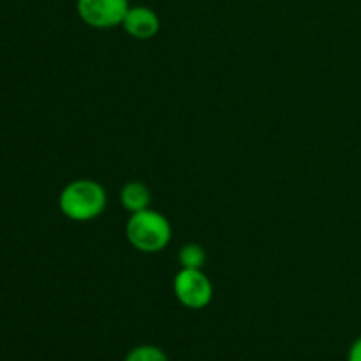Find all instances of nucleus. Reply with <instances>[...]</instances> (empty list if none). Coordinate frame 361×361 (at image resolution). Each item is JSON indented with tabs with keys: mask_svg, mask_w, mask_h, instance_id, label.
<instances>
[{
	"mask_svg": "<svg viewBox=\"0 0 361 361\" xmlns=\"http://www.w3.org/2000/svg\"><path fill=\"white\" fill-rule=\"evenodd\" d=\"M348 361H361V335L353 342L351 349H349Z\"/></svg>",
	"mask_w": 361,
	"mask_h": 361,
	"instance_id": "nucleus-9",
	"label": "nucleus"
},
{
	"mask_svg": "<svg viewBox=\"0 0 361 361\" xmlns=\"http://www.w3.org/2000/svg\"><path fill=\"white\" fill-rule=\"evenodd\" d=\"M122 27L130 37L137 39V41H148L159 34L161 20H159L157 13L150 7L134 6L127 11Z\"/></svg>",
	"mask_w": 361,
	"mask_h": 361,
	"instance_id": "nucleus-5",
	"label": "nucleus"
},
{
	"mask_svg": "<svg viewBox=\"0 0 361 361\" xmlns=\"http://www.w3.org/2000/svg\"><path fill=\"white\" fill-rule=\"evenodd\" d=\"M108 197L104 187L90 178L67 183L59 196L60 212L74 222H88L104 212Z\"/></svg>",
	"mask_w": 361,
	"mask_h": 361,
	"instance_id": "nucleus-1",
	"label": "nucleus"
},
{
	"mask_svg": "<svg viewBox=\"0 0 361 361\" xmlns=\"http://www.w3.org/2000/svg\"><path fill=\"white\" fill-rule=\"evenodd\" d=\"M129 7V0H76L80 20L99 30L122 25Z\"/></svg>",
	"mask_w": 361,
	"mask_h": 361,
	"instance_id": "nucleus-4",
	"label": "nucleus"
},
{
	"mask_svg": "<svg viewBox=\"0 0 361 361\" xmlns=\"http://www.w3.org/2000/svg\"><path fill=\"white\" fill-rule=\"evenodd\" d=\"M126 236L130 245L140 252L157 254L171 242L173 229L164 215L147 208L130 214L126 224Z\"/></svg>",
	"mask_w": 361,
	"mask_h": 361,
	"instance_id": "nucleus-2",
	"label": "nucleus"
},
{
	"mask_svg": "<svg viewBox=\"0 0 361 361\" xmlns=\"http://www.w3.org/2000/svg\"><path fill=\"white\" fill-rule=\"evenodd\" d=\"M173 293L183 307L190 310H201L210 305L214 298V284L196 268H182L173 281Z\"/></svg>",
	"mask_w": 361,
	"mask_h": 361,
	"instance_id": "nucleus-3",
	"label": "nucleus"
},
{
	"mask_svg": "<svg viewBox=\"0 0 361 361\" xmlns=\"http://www.w3.org/2000/svg\"><path fill=\"white\" fill-rule=\"evenodd\" d=\"M123 361H169L168 355L157 345H137L127 353Z\"/></svg>",
	"mask_w": 361,
	"mask_h": 361,
	"instance_id": "nucleus-8",
	"label": "nucleus"
},
{
	"mask_svg": "<svg viewBox=\"0 0 361 361\" xmlns=\"http://www.w3.org/2000/svg\"><path fill=\"white\" fill-rule=\"evenodd\" d=\"M178 259L182 268H196V270H201L207 261V252L201 245L197 243H187V245L182 247L178 254Z\"/></svg>",
	"mask_w": 361,
	"mask_h": 361,
	"instance_id": "nucleus-7",
	"label": "nucleus"
},
{
	"mask_svg": "<svg viewBox=\"0 0 361 361\" xmlns=\"http://www.w3.org/2000/svg\"><path fill=\"white\" fill-rule=\"evenodd\" d=\"M120 203L130 214L147 210V208H150L152 203L150 189L141 182L126 183L120 190Z\"/></svg>",
	"mask_w": 361,
	"mask_h": 361,
	"instance_id": "nucleus-6",
	"label": "nucleus"
}]
</instances>
